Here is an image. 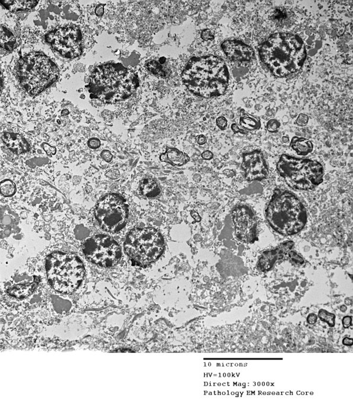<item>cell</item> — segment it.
I'll use <instances>...</instances> for the list:
<instances>
[{
    "mask_svg": "<svg viewBox=\"0 0 353 408\" xmlns=\"http://www.w3.org/2000/svg\"><path fill=\"white\" fill-rule=\"evenodd\" d=\"M161 162L174 166H182L190 161V157L175 148L167 147V151L160 156Z\"/></svg>",
    "mask_w": 353,
    "mask_h": 408,
    "instance_id": "obj_17",
    "label": "cell"
},
{
    "mask_svg": "<svg viewBox=\"0 0 353 408\" xmlns=\"http://www.w3.org/2000/svg\"><path fill=\"white\" fill-rule=\"evenodd\" d=\"M39 283L38 281L35 280L31 283L21 284L14 285L7 290V293L17 299H23L27 298L35 291Z\"/></svg>",
    "mask_w": 353,
    "mask_h": 408,
    "instance_id": "obj_18",
    "label": "cell"
},
{
    "mask_svg": "<svg viewBox=\"0 0 353 408\" xmlns=\"http://www.w3.org/2000/svg\"><path fill=\"white\" fill-rule=\"evenodd\" d=\"M138 86L134 73L120 63H108L95 68L86 87L91 99L113 104L131 97Z\"/></svg>",
    "mask_w": 353,
    "mask_h": 408,
    "instance_id": "obj_3",
    "label": "cell"
},
{
    "mask_svg": "<svg viewBox=\"0 0 353 408\" xmlns=\"http://www.w3.org/2000/svg\"><path fill=\"white\" fill-rule=\"evenodd\" d=\"M242 167L245 179L249 182L261 181L268 177V170L263 153L256 150L243 154Z\"/></svg>",
    "mask_w": 353,
    "mask_h": 408,
    "instance_id": "obj_14",
    "label": "cell"
},
{
    "mask_svg": "<svg viewBox=\"0 0 353 408\" xmlns=\"http://www.w3.org/2000/svg\"><path fill=\"white\" fill-rule=\"evenodd\" d=\"M46 42L54 50L67 58H75L82 54V33L77 27L59 28L46 33Z\"/></svg>",
    "mask_w": 353,
    "mask_h": 408,
    "instance_id": "obj_11",
    "label": "cell"
},
{
    "mask_svg": "<svg viewBox=\"0 0 353 408\" xmlns=\"http://www.w3.org/2000/svg\"><path fill=\"white\" fill-rule=\"evenodd\" d=\"M343 343L345 346H351L352 345V339L348 338V337H345L343 341Z\"/></svg>",
    "mask_w": 353,
    "mask_h": 408,
    "instance_id": "obj_40",
    "label": "cell"
},
{
    "mask_svg": "<svg viewBox=\"0 0 353 408\" xmlns=\"http://www.w3.org/2000/svg\"><path fill=\"white\" fill-rule=\"evenodd\" d=\"M42 147L43 149L45 151L48 155H53L56 154L57 153L56 148L51 146L49 144H43Z\"/></svg>",
    "mask_w": 353,
    "mask_h": 408,
    "instance_id": "obj_29",
    "label": "cell"
},
{
    "mask_svg": "<svg viewBox=\"0 0 353 408\" xmlns=\"http://www.w3.org/2000/svg\"><path fill=\"white\" fill-rule=\"evenodd\" d=\"M101 146V143L100 140L97 138H93L91 139L88 142V146H89L90 148H92V149H97V148L100 147Z\"/></svg>",
    "mask_w": 353,
    "mask_h": 408,
    "instance_id": "obj_30",
    "label": "cell"
},
{
    "mask_svg": "<svg viewBox=\"0 0 353 408\" xmlns=\"http://www.w3.org/2000/svg\"><path fill=\"white\" fill-rule=\"evenodd\" d=\"M258 49L261 61L277 77L299 72L307 55L303 40L292 33H274Z\"/></svg>",
    "mask_w": 353,
    "mask_h": 408,
    "instance_id": "obj_1",
    "label": "cell"
},
{
    "mask_svg": "<svg viewBox=\"0 0 353 408\" xmlns=\"http://www.w3.org/2000/svg\"><path fill=\"white\" fill-rule=\"evenodd\" d=\"M216 124L218 125L220 129H222V130H224V129H225L227 127V121L225 118L223 117H220L217 119Z\"/></svg>",
    "mask_w": 353,
    "mask_h": 408,
    "instance_id": "obj_31",
    "label": "cell"
},
{
    "mask_svg": "<svg viewBox=\"0 0 353 408\" xmlns=\"http://www.w3.org/2000/svg\"><path fill=\"white\" fill-rule=\"evenodd\" d=\"M101 155L103 160L106 162H111L113 158V155L109 150H103Z\"/></svg>",
    "mask_w": 353,
    "mask_h": 408,
    "instance_id": "obj_32",
    "label": "cell"
},
{
    "mask_svg": "<svg viewBox=\"0 0 353 408\" xmlns=\"http://www.w3.org/2000/svg\"><path fill=\"white\" fill-rule=\"evenodd\" d=\"M95 216L103 231L117 233L127 224V204L123 196L119 194L106 195L99 199L96 205Z\"/></svg>",
    "mask_w": 353,
    "mask_h": 408,
    "instance_id": "obj_9",
    "label": "cell"
},
{
    "mask_svg": "<svg viewBox=\"0 0 353 408\" xmlns=\"http://www.w3.org/2000/svg\"><path fill=\"white\" fill-rule=\"evenodd\" d=\"M45 267L51 286L61 293L74 292L85 275L82 260L77 255L65 252H55L48 256Z\"/></svg>",
    "mask_w": 353,
    "mask_h": 408,
    "instance_id": "obj_6",
    "label": "cell"
},
{
    "mask_svg": "<svg viewBox=\"0 0 353 408\" xmlns=\"http://www.w3.org/2000/svg\"><path fill=\"white\" fill-rule=\"evenodd\" d=\"M231 214L237 238L245 243L255 242L258 240V223L252 209L245 205L238 206Z\"/></svg>",
    "mask_w": 353,
    "mask_h": 408,
    "instance_id": "obj_12",
    "label": "cell"
},
{
    "mask_svg": "<svg viewBox=\"0 0 353 408\" xmlns=\"http://www.w3.org/2000/svg\"><path fill=\"white\" fill-rule=\"evenodd\" d=\"M2 139L9 149L17 155L24 154L31 150V147L27 141L18 133L4 132Z\"/></svg>",
    "mask_w": 353,
    "mask_h": 408,
    "instance_id": "obj_16",
    "label": "cell"
},
{
    "mask_svg": "<svg viewBox=\"0 0 353 408\" xmlns=\"http://www.w3.org/2000/svg\"><path fill=\"white\" fill-rule=\"evenodd\" d=\"M120 173L119 170L116 169H112L109 170L107 173L106 174V176H108L109 178H111L112 179H116L117 178H119L120 176Z\"/></svg>",
    "mask_w": 353,
    "mask_h": 408,
    "instance_id": "obj_34",
    "label": "cell"
},
{
    "mask_svg": "<svg viewBox=\"0 0 353 408\" xmlns=\"http://www.w3.org/2000/svg\"><path fill=\"white\" fill-rule=\"evenodd\" d=\"M181 77L193 94L210 98L224 94L229 84V73L223 59L210 55L191 59Z\"/></svg>",
    "mask_w": 353,
    "mask_h": 408,
    "instance_id": "obj_2",
    "label": "cell"
},
{
    "mask_svg": "<svg viewBox=\"0 0 353 408\" xmlns=\"http://www.w3.org/2000/svg\"><path fill=\"white\" fill-rule=\"evenodd\" d=\"M57 66L45 54L32 53L20 59L17 77L26 91L37 96L49 88L58 77Z\"/></svg>",
    "mask_w": 353,
    "mask_h": 408,
    "instance_id": "obj_5",
    "label": "cell"
},
{
    "mask_svg": "<svg viewBox=\"0 0 353 408\" xmlns=\"http://www.w3.org/2000/svg\"><path fill=\"white\" fill-rule=\"evenodd\" d=\"M6 9L12 12L29 10L37 5V1H18V0H5L0 2Z\"/></svg>",
    "mask_w": 353,
    "mask_h": 408,
    "instance_id": "obj_21",
    "label": "cell"
},
{
    "mask_svg": "<svg viewBox=\"0 0 353 408\" xmlns=\"http://www.w3.org/2000/svg\"><path fill=\"white\" fill-rule=\"evenodd\" d=\"M280 126V122L275 119H272L267 122L266 128L267 130L270 132H276L278 131Z\"/></svg>",
    "mask_w": 353,
    "mask_h": 408,
    "instance_id": "obj_27",
    "label": "cell"
},
{
    "mask_svg": "<svg viewBox=\"0 0 353 408\" xmlns=\"http://www.w3.org/2000/svg\"><path fill=\"white\" fill-rule=\"evenodd\" d=\"M240 122L241 127L248 131L257 130L261 127L260 119L246 113L244 109L241 110Z\"/></svg>",
    "mask_w": 353,
    "mask_h": 408,
    "instance_id": "obj_22",
    "label": "cell"
},
{
    "mask_svg": "<svg viewBox=\"0 0 353 408\" xmlns=\"http://www.w3.org/2000/svg\"><path fill=\"white\" fill-rule=\"evenodd\" d=\"M318 316L320 320L325 322L331 328L334 327L336 324V316L333 313H329L325 310H320L318 313Z\"/></svg>",
    "mask_w": 353,
    "mask_h": 408,
    "instance_id": "obj_25",
    "label": "cell"
},
{
    "mask_svg": "<svg viewBox=\"0 0 353 408\" xmlns=\"http://www.w3.org/2000/svg\"><path fill=\"white\" fill-rule=\"evenodd\" d=\"M147 67L152 72L154 75L157 76L164 77L166 76L163 70L161 69V66L156 61H151L148 62Z\"/></svg>",
    "mask_w": 353,
    "mask_h": 408,
    "instance_id": "obj_26",
    "label": "cell"
},
{
    "mask_svg": "<svg viewBox=\"0 0 353 408\" xmlns=\"http://www.w3.org/2000/svg\"><path fill=\"white\" fill-rule=\"evenodd\" d=\"M352 318L351 316H345L343 320V325L344 328H348L351 325Z\"/></svg>",
    "mask_w": 353,
    "mask_h": 408,
    "instance_id": "obj_36",
    "label": "cell"
},
{
    "mask_svg": "<svg viewBox=\"0 0 353 408\" xmlns=\"http://www.w3.org/2000/svg\"><path fill=\"white\" fill-rule=\"evenodd\" d=\"M0 188H1L2 194L7 197L14 195L16 192V185L13 181L9 179L2 181Z\"/></svg>",
    "mask_w": 353,
    "mask_h": 408,
    "instance_id": "obj_24",
    "label": "cell"
},
{
    "mask_svg": "<svg viewBox=\"0 0 353 408\" xmlns=\"http://www.w3.org/2000/svg\"><path fill=\"white\" fill-rule=\"evenodd\" d=\"M278 172L287 184L296 190L310 191L322 184L324 169L319 162L283 154L277 164Z\"/></svg>",
    "mask_w": 353,
    "mask_h": 408,
    "instance_id": "obj_7",
    "label": "cell"
},
{
    "mask_svg": "<svg viewBox=\"0 0 353 408\" xmlns=\"http://www.w3.org/2000/svg\"><path fill=\"white\" fill-rule=\"evenodd\" d=\"M201 38L205 40H213L215 38V36L209 29H206L202 32Z\"/></svg>",
    "mask_w": 353,
    "mask_h": 408,
    "instance_id": "obj_33",
    "label": "cell"
},
{
    "mask_svg": "<svg viewBox=\"0 0 353 408\" xmlns=\"http://www.w3.org/2000/svg\"><path fill=\"white\" fill-rule=\"evenodd\" d=\"M197 142L200 145H203V144L206 143L205 137L203 135L198 136L197 137Z\"/></svg>",
    "mask_w": 353,
    "mask_h": 408,
    "instance_id": "obj_39",
    "label": "cell"
},
{
    "mask_svg": "<svg viewBox=\"0 0 353 408\" xmlns=\"http://www.w3.org/2000/svg\"><path fill=\"white\" fill-rule=\"evenodd\" d=\"M309 117L305 114H300L299 117H297L296 120V124L300 127H304L308 123Z\"/></svg>",
    "mask_w": 353,
    "mask_h": 408,
    "instance_id": "obj_28",
    "label": "cell"
},
{
    "mask_svg": "<svg viewBox=\"0 0 353 408\" xmlns=\"http://www.w3.org/2000/svg\"><path fill=\"white\" fill-rule=\"evenodd\" d=\"M295 243L292 241H288L281 243L274 250L264 252L257 264L258 269L263 272L269 271L278 261L283 260L288 256L293 262L302 264L304 263L303 259L295 252H292Z\"/></svg>",
    "mask_w": 353,
    "mask_h": 408,
    "instance_id": "obj_13",
    "label": "cell"
},
{
    "mask_svg": "<svg viewBox=\"0 0 353 408\" xmlns=\"http://www.w3.org/2000/svg\"><path fill=\"white\" fill-rule=\"evenodd\" d=\"M201 156L204 159V160L209 161L213 158V154L211 151H205L203 154H202Z\"/></svg>",
    "mask_w": 353,
    "mask_h": 408,
    "instance_id": "obj_38",
    "label": "cell"
},
{
    "mask_svg": "<svg viewBox=\"0 0 353 408\" xmlns=\"http://www.w3.org/2000/svg\"><path fill=\"white\" fill-rule=\"evenodd\" d=\"M318 318L316 314L314 313H312L309 315L308 317V322L309 324L313 325L315 324L316 322H317Z\"/></svg>",
    "mask_w": 353,
    "mask_h": 408,
    "instance_id": "obj_37",
    "label": "cell"
},
{
    "mask_svg": "<svg viewBox=\"0 0 353 408\" xmlns=\"http://www.w3.org/2000/svg\"><path fill=\"white\" fill-rule=\"evenodd\" d=\"M231 128L235 133L240 132L243 133V134H246V133H248V132L245 131L244 129H241L240 127H239L238 125L236 124H233L231 125Z\"/></svg>",
    "mask_w": 353,
    "mask_h": 408,
    "instance_id": "obj_35",
    "label": "cell"
},
{
    "mask_svg": "<svg viewBox=\"0 0 353 408\" xmlns=\"http://www.w3.org/2000/svg\"><path fill=\"white\" fill-rule=\"evenodd\" d=\"M164 243L162 236L151 228L132 230L124 242V251L132 265L148 266L162 254Z\"/></svg>",
    "mask_w": 353,
    "mask_h": 408,
    "instance_id": "obj_8",
    "label": "cell"
},
{
    "mask_svg": "<svg viewBox=\"0 0 353 408\" xmlns=\"http://www.w3.org/2000/svg\"><path fill=\"white\" fill-rule=\"evenodd\" d=\"M227 57L233 61H250L255 53L251 47L238 40H227L222 44Z\"/></svg>",
    "mask_w": 353,
    "mask_h": 408,
    "instance_id": "obj_15",
    "label": "cell"
},
{
    "mask_svg": "<svg viewBox=\"0 0 353 408\" xmlns=\"http://www.w3.org/2000/svg\"><path fill=\"white\" fill-rule=\"evenodd\" d=\"M290 147L299 155H307L313 151L314 146L310 140L302 137H294Z\"/></svg>",
    "mask_w": 353,
    "mask_h": 408,
    "instance_id": "obj_20",
    "label": "cell"
},
{
    "mask_svg": "<svg viewBox=\"0 0 353 408\" xmlns=\"http://www.w3.org/2000/svg\"><path fill=\"white\" fill-rule=\"evenodd\" d=\"M139 190L143 196L149 198L157 197L160 194L159 185L155 180L151 177H147L142 180Z\"/></svg>",
    "mask_w": 353,
    "mask_h": 408,
    "instance_id": "obj_19",
    "label": "cell"
},
{
    "mask_svg": "<svg viewBox=\"0 0 353 408\" xmlns=\"http://www.w3.org/2000/svg\"><path fill=\"white\" fill-rule=\"evenodd\" d=\"M16 38L8 29L1 26V49L10 52L15 46Z\"/></svg>",
    "mask_w": 353,
    "mask_h": 408,
    "instance_id": "obj_23",
    "label": "cell"
},
{
    "mask_svg": "<svg viewBox=\"0 0 353 408\" xmlns=\"http://www.w3.org/2000/svg\"><path fill=\"white\" fill-rule=\"evenodd\" d=\"M282 141L283 143H288L289 142V138L287 136L283 137Z\"/></svg>",
    "mask_w": 353,
    "mask_h": 408,
    "instance_id": "obj_41",
    "label": "cell"
},
{
    "mask_svg": "<svg viewBox=\"0 0 353 408\" xmlns=\"http://www.w3.org/2000/svg\"><path fill=\"white\" fill-rule=\"evenodd\" d=\"M82 250L88 260L104 268L115 266L122 257L119 243L111 237L105 235L90 237L84 242Z\"/></svg>",
    "mask_w": 353,
    "mask_h": 408,
    "instance_id": "obj_10",
    "label": "cell"
},
{
    "mask_svg": "<svg viewBox=\"0 0 353 408\" xmlns=\"http://www.w3.org/2000/svg\"><path fill=\"white\" fill-rule=\"evenodd\" d=\"M268 223L280 235L292 236L299 233L307 222V213L303 203L292 192L277 190L266 210Z\"/></svg>",
    "mask_w": 353,
    "mask_h": 408,
    "instance_id": "obj_4",
    "label": "cell"
}]
</instances>
